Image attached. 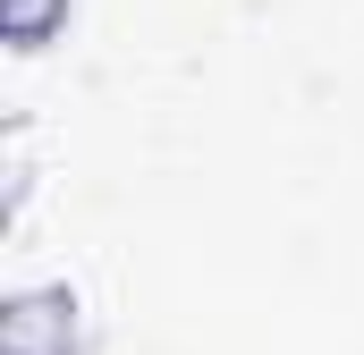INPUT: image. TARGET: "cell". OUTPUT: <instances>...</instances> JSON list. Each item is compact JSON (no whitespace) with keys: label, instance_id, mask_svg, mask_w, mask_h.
Segmentation results:
<instances>
[{"label":"cell","instance_id":"1","mask_svg":"<svg viewBox=\"0 0 364 355\" xmlns=\"http://www.w3.org/2000/svg\"><path fill=\"white\" fill-rule=\"evenodd\" d=\"M0 9H9V34H17V43H43L51 17H60L68 0H0Z\"/></svg>","mask_w":364,"mask_h":355}]
</instances>
